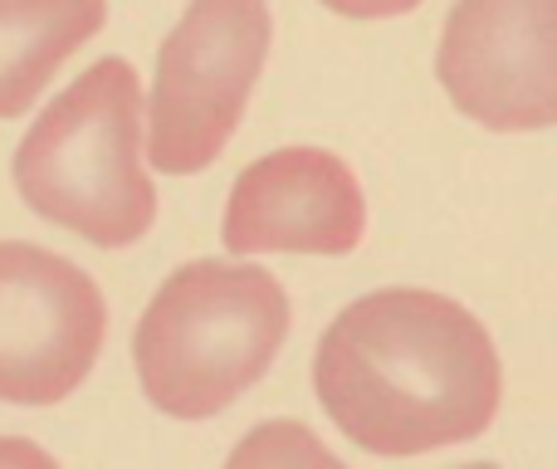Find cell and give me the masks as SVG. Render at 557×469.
I'll return each instance as SVG.
<instances>
[{
    "instance_id": "cell-1",
    "label": "cell",
    "mask_w": 557,
    "mask_h": 469,
    "mask_svg": "<svg viewBox=\"0 0 557 469\" xmlns=\"http://www.w3.org/2000/svg\"><path fill=\"white\" fill-rule=\"evenodd\" d=\"M323 411L372 455H425L474 441L499 411V353L465 304L382 288L347 304L313 357Z\"/></svg>"
},
{
    "instance_id": "cell-2",
    "label": "cell",
    "mask_w": 557,
    "mask_h": 469,
    "mask_svg": "<svg viewBox=\"0 0 557 469\" xmlns=\"http://www.w3.org/2000/svg\"><path fill=\"white\" fill-rule=\"evenodd\" d=\"M15 192L88 245H137L157 221L143 166V88L127 59H98L39 113L15 152Z\"/></svg>"
},
{
    "instance_id": "cell-3",
    "label": "cell",
    "mask_w": 557,
    "mask_h": 469,
    "mask_svg": "<svg viewBox=\"0 0 557 469\" xmlns=\"http://www.w3.org/2000/svg\"><path fill=\"white\" fill-rule=\"evenodd\" d=\"M284 337L288 294L270 269L196 259L157 288L133 357L157 411L206 421L270 372Z\"/></svg>"
},
{
    "instance_id": "cell-4",
    "label": "cell",
    "mask_w": 557,
    "mask_h": 469,
    "mask_svg": "<svg viewBox=\"0 0 557 469\" xmlns=\"http://www.w3.org/2000/svg\"><path fill=\"white\" fill-rule=\"evenodd\" d=\"M274 20L264 0H191L157 54L147 157L166 176H196L225 152L264 74Z\"/></svg>"
},
{
    "instance_id": "cell-5",
    "label": "cell",
    "mask_w": 557,
    "mask_h": 469,
    "mask_svg": "<svg viewBox=\"0 0 557 469\" xmlns=\"http://www.w3.org/2000/svg\"><path fill=\"white\" fill-rule=\"evenodd\" d=\"M108 308L78 264L39 245H0V402L54 406L103 353Z\"/></svg>"
},
{
    "instance_id": "cell-6",
    "label": "cell",
    "mask_w": 557,
    "mask_h": 469,
    "mask_svg": "<svg viewBox=\"0 0 557 469\" xmlns=\"http://www.w3.org/2000/svg\"><path fill=\"white\" fill-rule=\"evenodd\" d=\"M435 74L490 133L557 127V0H460Z\"/></svg>"
},
{
    "instance_id": "cell-7",
    "label": "cell",
    "mask_w": 557,
    "mask_h": 469,
    "mask_svg": "<svg viewBox=\"0 0 557 469\" xmlns=\"http://www.w3.org/2000/svg\"><path fill=\"white\" fill-rule=\"evenodd\" d=\"M362 231L352 166L323 147H284L240 172L221 235L231 255H352Z\"/></svg>"
},
{
    "instance_id": "cell-8",
    "label": "cell",
    "mask_w": 557,
    "mask_h": 469,
    "mask_svg": "<svg viewBox=\"0 0 557 469\" xmlns=\"http://www.w3.org/2000/svg\"><path fill=\"white\" fill-rule=\"evenodd\" d=\"M103 20L108 0H0V118L25 113Z\"/></svg>"
},
{
    "instance_id": "cell-9",
    "label": "cell",
    "mask_w": 557,
    "mask_h": 469,
    "mask_svg": "<svg viewBox=\"0 0 557 469\" xmlns=\"http://www.w3.org/2000/svg\"><path fill=\"white\" fill-rule=\"evenodd\" d=\"M323 5L337 10V15H347V20H392V15L416 10L421 0H323Z\"/></svg>"
}]
</instances>
